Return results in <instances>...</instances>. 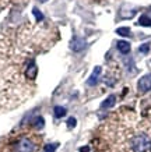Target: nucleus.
<instances>
[{"mask_svg": "<svg viewBox=\"0 0 151 152\" xmlns=\"http://www.w3.org/2000/svg\"><path fill=\"white\" fill-rule=\"evenodd\" d=\"M137 87H138V91L143 94L151 91V74H147V75H144V77H141L138 80Z\"/></svg>", "mask_w": 151, "mask_h": 152, "instance_id": "nucleus-1", "label": "nucleus"}, {"mask_svg": "<svg viewBox=\"0 0 151 152\" xmlns=\"http://www.w3.org/2000/svg\"><path fill=\"white\" fill-rule=\"evenodd\" d=\"M85 46H87V42L82 38H73L71 42H70V48L74 52H81L82 49H85Z\"/></svg>", "mask_w": 151, "mask_h": 152, "instance_id": "nucleus-2", "label": "nucleus"}, {"mask_svg": "<svg viewBox=\"0 0 151 152\" xmlns=\"http://www.w3.org/2000/svg\"><path fill=\"white\" fill-rule=\"evenodd\" d=\"M101 73H102V69H101L99 66H96L95 69H94V71H92V74L90 75V78L87 80V84L90 85V87H94V85L98 84V80H99V77H101Z\"/></svg>", "mask_w": 151, "mask_h": 152, "instance_id": "nucleus-3", "label": "nucleus"}, {"mask_svg": "<svg viewBox=\"0 0 151 152\" xmlns=\"http://www.w3.org/2000/svg\"><path fill=\"white\" fill-rule=\"evenodd\" d=\"M18 149H20V152H32L34 151V144H32L28 138H24L20 141Z\"/></svg>", "mask_w": 151, "mask_h": 152, "instance_id": "nucleus-4", "label": "nucleus"}, {"mask_svg": "<svg viewBox=\"0 0 151 152\" xmlns=\"http://www.w3.org/2000/svg\"><path fill=\"white\" fill-rule=\"evenodd\" d=\"M115 102H116V96L115 95H110L105 99V101L102 102V105H101V109H109L112 106L115 105Z\"/></svg>", "mask_w": 151, "mask_h": 152, "instance_id": "nucleus-5", "label": "nucleus"}, {"mask_svg": "<svg viewBox=\"0 0 151 152\" xmlns=\"http://www.w3.org/2000/svg\"><path fill=\"white\" fill-rule=\"evenodd\" d=\"M118 49H119L120 53H123V55H127L129 52H130V43L126 41H119L118 42Z\"/></svg>", "mask_w": 151, "mask_h": 152, "instance_id": "nucleus-6", "label": "nucleus"}, {"mask_svg": "<svg viewBox=\"0 0 151 152\" xmlns=\"http://www.w3.org/2000/svg\"><path fill=\"white\" fill-rule=\"evenodd\" d=\"M138 24L140 25H143V27H151V18L148 17V15H141L140 17V20H138Z\"/></svg>", "mask_w": 151, "mask_h": 152, "instance_id": "nucleus-7", "label": "nucleus"}, {"mask_svg": "<svg viewBox=\"0 0 151 152\" xmlns=\"http://www.w3.org/2000/svg\"><path fill=\"white\" fill-rule=\"evenodd\" d=\"M32 124H34V127H37V129H42L43 124H45V121L42 119V116H37V117L34 119V121H32Z\"/></svg>", "mask_w": 151, "mask_h": 152, "instance_id": "nucleus-8", "label": "nucleus"}, {"mask_svg": "<svg viewBox=\"0 0 151 152\" xmlns=\"http://www.w3.org/2000/svg\"><path fill=\"white\" fill-rule=\"evenodd\" d=\"M53 112H55V116H56V117H63V116L66 115V109H64L63 106H55Z\"/></svg>", "mask_w": 151, "mask_h": 152, "instance_id": "nucleus-9", "label": "nucleus"}, {"mask_svg": "<svg viewBox=\"0 0 151 152\" xmlns=\"http://www.w3.org/2000/svg\"><path fill=\"white\" fill-rule=\"evenodd\" d=\"M116 34H119L122 37H129V35H130V28H127V27L118 28V29H116Z\"/></svg>", "mask_w": 151, "mask_h": 152, "instance_id": "nucleus-10", "label": "nucleus"}, {"mask_svg": "<svg viewBox=\"0 0 151 152\" xmlns=\"http://www.w3.org/2000/svg\"><path fill=\"white\" fill-rule=\"evenodd\" d=\"M57 148V144H48L43 147V152H55Z\"/></svg>", "mask_w": 151, "mask_h": 152, "instance_id": "nucleus-11", "label": "nucleus"}, {"mask_svg": "<svg viewBox=\"0 0 151 152\" xmlns=\"http://www.w3.org/2000/svg\"><path fill=\"white\" fill-rule=\"evenodd\" d=\"M32 13H34V15H35V18H37V21H42V20H43V15H42V13L37 9V7H35V9L32 10Z\"/></svg>", "mask_w": 151, "mask_h": 152, "instance_id": "nucleus-12", "label": "nucleus"}, {"mask_svg": "<svg viewBox=\"0 0 151 152\" xmlns=\"http://www.w3.org/2000/svg\"><path fill=\"white\" fill-rule=\"evenodd\" d=\"M138 50L141 52V53H144V55H146V53H148V52H150V43H143Z\"/></svg>", "mask_w": 151, "mask_h": 152, "instance_id": "nucleus-13", "label": "nucleus"}, {"mask_svg": "<svg viewBox=\"0 0 151 152\" xmlns=\"http://www.w3.org/2000/svg\"><path fill=\"white\" fill-rule=\"evenodd\" d=\"M76 124H77V121H76V119H74V117H70V119L67 120V126H69V129L76 127Z\"/></svg>", "mask_w": 151, "mask_h": 152, "instance_id": "nucleus-14", "label": "nucleus"}, {"mask_svg": "<svg viewBox=\"0 0 151 152\" xmlns=\"http://www.w3.org/2000/svg\"><path fill=\"white\" fill-rule=\"evenodd\" d=\"M80 152H90V148H88V147H82V148H80Z\"/></svg>", "mask_w": 151, "mask_h": 152, "instance_id": "nucleus-15", "label": "nucleus"}, {"mask_svg": "<svg viewBox=\"0 0 151 152\" xmlns=\"http://www.w3.org/2000/svg\"><path fill=\"white\" fill-rule=\"evenodd\" d=\"M38 1H41V3H45V1H48V0H38Z\"/></svg>", "mask_w": 151, "mask_h": 152, "instance_id": "nucleus-16", "label": "nucleus"}]
</instances>
